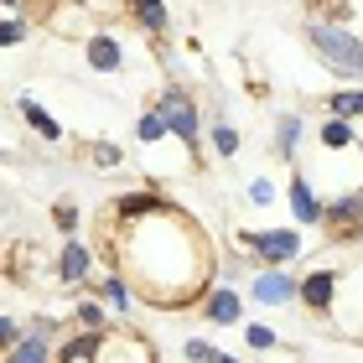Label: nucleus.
<instances>
[{
	"label": "nucleus",
	"mask_w": 363,
	"mask_h": 363,
	"mask_svg": "<svg viewBox=\"0 0 363 363\" xmlns=\"http://www.w3.org/2000/svg\"><path fill=\"white\" fill-rule=\"evenodd\" d=\"M21 114H26V120H31V125H37V130H42V135H47V140H57V125H52V120H47V109H42V104H31V99H26V104H21Z\"/></svg>",
	"instance_id": "nucleus-17"
},
{
	"label": "nucleus",
	"mask_w": 363,
	"mask_h": 363,
	"mask_svg": "<svg viewBox=\"0 0 363 363\" xmlns=\"http://www.w3.org/2000/svg\"><path fill=\"white\" fill-rule=\"evenodd\" d=\"M250 197H255V203H259V208H265V203H275V192H270V182H255V187H250Z\"/></svg>",
	"instance_id": "nucleus-24"
},
{
	"label": "nucleus",
	"mask_w": 363,
	"mask_h": 363,
	"mask_svg": "<svg viewBox=\"0 0 363 363\" xmlns=\"http://www.w3.org/2000/svg\"><path fill=\"white\" fill-rule=\"evenodd\" d=\"M348 140H353V130H348V120H337V114H333V120L322 125V145H348Z\"/></svg>",
	"instance_id": "nucleus-16"
},
{
	"label": "nucleus",
	"mask_w": 363,
	"mask_h": 363,
	"mask_svg": "<svg viewBox=\"0 0 363 363\" xmlns=\"http://www.w3.org/2000/svg\"><path fill=\"white\" fill-rule=\"evenodd\" d=\"M187 358H192V363H239V358L218 353V348H213V342H203V337H192V342H187Z\"/></svg>",
	"instance_id": "nucleus-15"
},
{
	"label": "nucleus",
	"mask_w": 363,
	"mask_h": 363,
	"mask_svg": "<svg viewBox=\"0 0 363 363\" xmlns=\"http://www.w3.org/2000/svg\"><path fill=\"white\" fill-rule=\"evenodd\" d=\"M167 135V120H161V114H145L140 120V140H161Z\"/></svg>",
	"instance_id": "nucleus-20"
},
{
	"label": "nucleus",
	"mask_w": 363,
	"mask_h": 363,
	"mask_svg": "<svg viewBox=\"0 0 363 363\" xmlns=\"http://www.w3.org/2000/svg\"><path fill=\"white\" fill-rule=\"evenodd\" d=\"M250 342H255V348H275V333H270V327H250Z\"/></svg>",
	"instance_id": "nucleus-23"
},
{
	"label": "nucleus",
	"mask_w": 363,
	"mask_h": 363,
	"mask_svg": "<svg viewBox=\"0 0 363 363\" xmlns=\"http://www.w3.org/2000/svg\"><path fill=\"white\" fill-rule=\"evenodd\" d=\"M94 161H99V167H114V161H120V151H114V145H99Z\"/></svg>",
	"instance_id": "nucleus-26"
},
{
	"label": "nucleus",
	"mask_w": 363,
	"mask_h": 363,
	"mask_svg": "<svg viewBox=\"0 0 363 363\" xmlns=\"http://www.w3.org/2000/svg\"><path fill=\"white\" fill-rule=\"evenodd\" d=\"M327 114H337V120H358V114H363V89L333 94V99H327Z\"/></svg>",
	"instance_id": "nucleus-13"
},
{
	"label": "nucleus",
	"mask_w": 363,
	"mask_h": 363,
	"mask_svg": "<svg viewBox=\"0 0 363 363\" xmlns=\"http://www.w3.org/2000/svg\"><path fill=\"white\" fill-rule=\"evenodd\" d=\"M208 322H218V327H244V322H239V296H234V291H213V296H208Z\"/></svg>",
	"instance_id": "nucleus-8"
},
{
	"label": "nucleus",
	"mask_w": 363,
	"mask_h": 363,
	"mask_svg": "<svg viewBox=\"0 0 363 363\" xmlns=\"http://www.w3.org/2000/svg\"><path fill=\"white\" fill-rule=\"evenodd\" d=\"M244 244L270 259V265H286V259H296V250H301V234H291V228H270V234H244Z\"/></svg>",
	"instance_id": "nucleus-4"
},
{
	"label": "nucleus",
	"mask_w": 363,
	"mask_h": 363,
	"mask_svg": "<svg viewBox=\"0 0 363 363\" xmlns=\"http://www.w3.org/2000/svg\"><path fill=\"white\" fill-rule=\"evenodd\" d=\"M11 363H47V348H42V337L31 333L26 342H16V348H11Z\"/></svg>",
	"instance_id": "nucleus-14"
},
{
	"label": "nucleus",
	"mask_w": 363,
	"mask_h": 363,
	"mask_svg": "<svg viewBox=\"0 0 363 363\" xmlns=\"http://www.w3.org/2000/svg\"><path fill=\"white\" fill-rule=\"evenodd\" d=\"M120 234L125 239H114V255H125L130 280L151 306H182L208 286V234L182 208L156 203L145 213H120Z\"/></svg>",
	"instance_id": "nucleus-1"
},
{
	"label": "nucleus",
	"mask_w": 363,
	"mask_h": 363,
	"mask_svg": "<svg viewBox=\"0 0 363 363\" xmlns=\"http://www.w3.org/2000/svg\"><path fill=\"white\" fill-rule=\"evenodd\" d=\"M213 145H218V151L228 156V151H234L239 140H234V130H228V125H218V130H213Z\"/></svg>",
	"instance_id": "nucleus-22"
},
{
	"label": "nucleus",
	"mask_w": 363,
	"mask_h": 363,
	"mask_svg": "<svg viewBox=\"0 0 363 363\" xmlns=\"http://www.w3.org/2000/svg\"><path fill=\"white\" fill-rule=\"evenodd\" d=\"M89 275V250H84V244H68V250H62V280H68V286H78V280H84Z\"/></svg>",
	"instance_id": "nucleus-11"
},
{
	"label": "nucleus",
	"mask_w": 363,
	"mask_h": 363,
	"mask_svg": "<svg viewBox=\"0 0 363 363\" xmlns=\"http://www.w3.org/2000/svg\"><path fill=\"white\" fill-rule=\"evenodd\" d=\"M291 208H296V218H301V223H317V218H327V213H322V203L311 197V187H306L301 177L291 182Z\"/></svg>",
	"instance_id": "nucleus-10"
},
{
	"label": "nucleus",
	"mask_w": 363,
	"mask_h": 363,
	"mask_svg": "<svg viewBox=\"0 0 363 363\" xmlns=\"http://www.w3.org/2000/svg\"><path fill=\"white\" fill-rule=\"evenodd\" d=\"M311 47L333 62V68L342 73H363V42L348 37V31H337V26H311Z\"/></svg>",
	"instance_id": "nucleus-2"
},
{
	"label": "nucleus",
	"mask_w": 363,
	"mask_h": 363,
	"mask_svg": "<svg viewBox=\"0 0 363 363\" xmlns=\"http://www.w3.org/2000/svg\"><path fill=\"white\" fill-rule=\"evenodd\" d=\"M291 296H301V286H296L286 270H265L255 280V301H265V306H280V301H291Z\"/></svg>",
	"instance_id": "nucleus-6"
},
{
	"label": "nucleus",
	"mask_w": 363,
	"mask_h": 363,
	"mask_svg": "<svg viewBox=\"0 0 363 363\" xmlns=\"http://www.w3.org/2000/svg\"><path fill=\"white\" fill-rule=\"evenodd\" d=\"M156 114H161V120H167V130H177V135L187 140V145L203 140V125H197V104H192V99L182 94V89H167V94H161Z\"/></svg>",
	"instance_id": "nucleus-3"
},
{
	"label": "nucleus",
	"mask_w": 363,
	"mask_h": 363,
	"mask_svg": "<svg viewBox=\"0 0 363 363\" xmlns=\"http://www.w3.org/2000/svg\"><path fill=\"white\" fill-rule=\"evenodd\" d=\"M104 296H109V301H114V306H120V311L130 306V286H125V280H120V275H109V280H104Z\"/></svg>",
	"instance_id": "nucleus-19"
},
{
	"label": "nucleus",
	"mask_w": 363,
	"mask_h": 363,
	"mask_svg": "<svg viewBox=\"0 0 363 363\" xmlns=\"http://www.w3.org/2000/svg\"><path fill=\"white\" fill-rule=\"evenodd\" d=\"M0 337H6V348H16V342H21V327L6 317V322H0Z\"/></svg>",
	"instance_id": "nucleus-25"
},
{
	"label": "nucleus",
	"mask_w": 363,
	"mask_h": 363,
	"mask_svg": "<svg viewBox=\"0 0 363 363\" xmlns=\"http://www.w3.org/2000/svg\"><path fill=\"white\" fill-rule=\"evenodd\" d=\"M306 6H322V0H306Z\"/></svg>",
	"instance_id": "nucleus-27"
},
{
	"label": "nucleus",
	"mask_w": 363,
	"mask_h": 363,
	"mask_svg": "<svg viewBox=\"0 0 363 363\" xmlns=\"http://www.w3.org/2000/svg\"><path fill=\"white\" fill-rule=\"evenodd\" d=\"M89 62L99 73H114V68H120V42H114L109 31H99V37L89 42Z\"/></svg>",
	"instance_id": "nucleus-9"
},
{
	"label": "nucleus",
	"mask_w": 363,
	"mask_h": 363,
	"mask_svg": "<svg viewBox=\"0 0 363 363\" xmlns=\"http://www.w3.org/2000/svg\"><path fill=\"white\" fill-rule=\"evenodd\" d=\"M130 11H135V21L145 31H167V6L161 0H130Z\"/></svg>",
	"instance_id": "nucleus-12"
},
{
	"label": "nucleus",
	"mask_w": 363,
	"mask_h": 363,
	"mask_svg": "<svg viewBox=\"0 0 363 363\" xmlns=\"http://www.w3.org/2000/svg\"><path fill=\"white\" fill-rule=\"evenodd\" d=\"M296 135H301V120H286V125H280V151H286V156H291Z\"/></svg>",
	"instance_id": "nucleus-21"
},
{
	"label": "nucleus",
	"mask_w": 363,
	"mask_h": 363,
	"mask_svg": "<svg viewBox=\"0 0 363 363\" xmlns=\"http://www.w3.org/2000/svg\"><path fill=\"white\" fill-rule=\"evenodd\" d=\"M363 213V197H342L337 208H327V223H348V218H358Z\"/></svg>",
	"instance_id": "nucleus-18"
},
{
	"label": "nucleus",
	"mask_w": 363,
	"mask_h": 363,
	"mask_svg": "<svg viewBox=\"0 0 363 363\" xmlns=\"http://www.w3.org/2000/svg\"><path fill=\"white\" fill-rule=\"evenodd\" d=\"M94 363H156V358L145 348V337L120 333V337H99V358Z\"/></svg>",
	"instance_id": "nucleus-5"
},
{
	"label": "nucleus",
	"mask_w": 363,
	"mask_h": 363,
	"mask_svg": "<svg viewBox=\"0 0 363 363\" xmlns=\"http://www.w3.org/2000/svg\"><path fill=\"white\" fill-rule=\"evenodd\" d=\"M333 275H327V270H317V275H306L301 280V301L311 306V311H327V306H333Z\"/></svg>",
	"instance_id": "nucleus-7"
}]
</instances>
